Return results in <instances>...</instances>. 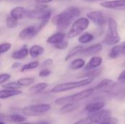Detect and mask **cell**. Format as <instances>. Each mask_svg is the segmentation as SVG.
Listing matches in <instances>:
<instances>
[{
    "label": "cell",
    "instance_id": "4dcf8cb0",
    "mask_svg": "<svg viewBox=\"0 0 125 124\" xmlns=\"http://www.w3.org/2000/svg\"><path fill=\"white\" fill-rule=\"evenodd\" d=\"M40 64H39V61H31V62H29L28 64H26L24 65H23L21 68V72H26V71H28V70H31V69H34L36 68H37L39 67Z\"/></svg>",
    "mask_w": 125,
    "mask_h": 124
},
{
    "label": "cell",
    "instance_id": "3957f363",
    "mask_svg": "<svg viewBox=\"0 0 125 124\" xmlns=\"http://www.w3.org/2000/svg\"><path fill=\"white\" fill-rule=\"evenodd\" d=\"M94 79L93 78H85L79 81L67 82V83H61V84H58L52 88L51 92L52 93H62V92H65V91H70L73 89L81 88V87H83L90 84L91 83L94 81Z\"/></svg>",
    "mask_w": 125,
    "mask_h": 124
},
{
    "label": "cell",
    "instance_id": "ab89813d",
    "mask_svg": "<svg viewBox=\"0 0 125 124\" xmlns=\"http://www.w3.org/2000/svg\"><path fill=\"white\" fill-rule=\"evenodd\" d=\"M53 63V59H51V58H48V59H46L45 61H44L41 64V67H49V66L52 65Z\"/></svg>",
    "mask_w": 125,
    "mask_h": 124
},
{
    "label": "cell",
    "instance_id": "9a60e30c",
    "mask_svg": "<svg viewBox=\"0 0 125 124\" xmlns=\"http://www.w3.org/2000/svg\"><path fill=\"white\" fill-rule=\"evenodd\" d=\"M108 34L111 37H115V38H119V34L118 31V23L116 20L112 18H110L108 20Z\"/></svg>",
    "mask_w": 125,
    "mask_h": 124
},
{
    "label": "cell",
    "instance_id": "ffe728a7",
    "mask_svg": "<svg viewBox=\"0 0 125 124\" xmlns=\"http://www.w3.org/2000/svg\"><path fill=\"white\" fill-rule=\"evenodd\" d=\"M80 107V105L78 104V102H74V103H68L64 105V106H62L60 110H59V113L64 115V114H67V113H70L76 110H78Z\"/></svg>",
    "mask_w": 125,
    "mask_h": 124
},
{
    "label": "cell",
    "instance_id": "d4e9b609",
    "mask_svg": "<svg viewBox=\"0 0 125 124\" xmlns=\"http://www.w3.org/2000/svg\"><path fill=\"white\" fill-rule=\"evenodd\" d=\"M83 47L82 45H78V46H75L74 48H73L70 51L69 53H67V56L65 57V61H68L69 59L73 58L74 56H75L76 55L78 54H81V53L82 52V50H83Z\"/></svg>",
    "mask_w": 125,
    "mask_h": 124
},
{
    "label": "cell",
    "instance_id": "484cf974",
    "mask_svg": "<svg viewBox=\"0 0 125 124\" xmlns=\"http://www.w3.org/2000/svg\"><path fill=\"white\" fill-rule=\"evenodd\" d=\"M103 71L102 68H97L93 70H90V71H87L85 73L82 74L81 77H86V78H93L94 79L95 77H98L101 72Z\"/></svg>",
    "mask_w": 125,
    "mask_h": 124
},
{
    "label": "cell",
    "instance_id": "ee69618b",
    "mask_svg": "<svg viewBox=\"0 0 125 124\" xmlns=\"http://www.w3.org/2000/svg\"><path fill=\"white\" fill-rule=\"evenodd\" d=\"M8 115L5 114H0V121H7Z\"/></svg>",
    "mask_w": 125,
    "mask_h": 124
},
{
    "label": "cell",
    "instance_id": "db71d44e",
    "mask_svg": "<svg viewBox=\"0 0 125 124\" xmlns=\"http://www.w3.org/2000/svg\"><path fill=\"white\" fill-rule=\"evenodd\" d=\"M47 124V123H46V124Z\"/></svg>",
    "mask_w": 125,
    "mask_h": 124
},
{
    "label": "cell",
    "instance_id": "5bb4252c",
    "mask_svg": "<svg viewBox=\"0 0 125 124\" xmlns=\"http://www.w3.org/2000/svg\"><path fill=\"white\" fill-rule=\"evenodd\" d=\"M100 6L107 9H118V8H125V0H112L102 2Z\"/></svg>",
    "mask_w": 125,
    "mask_h": 124
},
{
    "label": "cell",
    "instance_id": "5b68a950",
    "mask_svg": "<svg viewBox=\"0 0 125 124\" xmlns=\"http://www.w3.org/2000/svg\"><path fill=\"white\" fill-rule=\"evenodd\" d=\"M89 25V20L87 18H79L74 21L68 34V38H74L85 31Z\"/></svg>",
    "mask_w": 125,
    "mask_h": 124
},
{
    "label": "cell",
    "instance_id": "60d3db41",
    "mask_svg": "<svg viewBox=\"0 0 125 124\" xmlns=\"http://www.w3.org/2000/svg\"><path fill=\"white\" fill-rule=\"evenodd\" d=\"M73 124H90V123H89V118H83V119H81V120L76 121Z\"/></svg>",
    "mask_w": 125,
    "mask_h": 124
},
{
    "label": "cell",
    "instance_id": "b9f144b4",
    "mask_svg": "<svg viewBox=\"0 0 125 124\" xmlns=\"http://www.w3.org/2000/svg\"><path fill=\"white\" fill-rule=\"evenodd\" d=\"M118 80L119 81H125V70L123 71L119 76L118 77Z\"/></svg>",
    "mask_w": 125,
    "mask_h": 124
},
{
    "label": "cell",
    "instance_id": "d6986e66",
    "mask_svg": "<svg viewBox=\"0 0 125 124\" xmlns=\"http://www.w3.org/2000/svg\"><path fill=\"white\" fill-rule=\"evenodd\" d=\"M65 34L62 31H59L56 32L55 34H53V35L50 36L48 39H47V42L51 45H56L62 41L64 40L65 38Z\"/></svg>",
    "mask_w": 125,
    "mask_h": 124
},
{
    "label": "cell",
    "instance_id": "f1b7e54d",
    "mask_svg": "<svg viewBox=\"0 0 125 124\" xmlns=\"http://www.w3.org/2000/svg\"><path fill=\"white\" fill-rule=\"evenodd\" d=\"M94 37L92 34H90L89 32H86L83 34H81L78 38V42L81 44H87L92 42L94 39Z\"/></svg>",
    "mask_w": 125,
    "mask_h": 124
},
{
    "label": "cell",
    "instance_id": "816d5d0a",
    "mask_svg": "<svg viewBox=\"0 0 125 124\" xmlns=\"http://www.w3.org/2000/svg\"><path fill=\"white\" fill-rule=\"evenodd\" d=\"M12 1H21V0H12Z\"/></svg>",
    "mask_w": 125,
    "mask_h": 124
},
{
    "label": "cell",
    "instance_id": "c3c4849f",
    "mask_svg": "<svg viewBox=\"0 0 125 124\" xmlns=\"http://www.w3.org/2000/svg\"><path fill=\"white\" fill-rule=\"evenodd\" d=\"M122 45L125 48V42H122Z\"/></svg>",
    "mask_w": 125,
    "mask_h": 124
},
{
    "label": "cell",
    "instance_id": "8992f818",
    "mask_svg": "<svg viewBox=\"0 0 125 124\" xmlns=\"http://www.w3.org/2000/svg\"><path fill=\"white\" fill-rule=\"evenodd\" d=\"M111 117V113L108 110H101L94 113L90 114L87 118L90 124H99Z\"/></svg>",
    "mask_w": 125,
    "mask_h": 124
},
{
    "label": "cell",
    "instance_id": "11a10c76",
    "mask_svg": "<svg viewBox=\"0 0 125 124\" xmlns=\"http://www.w3.org/2000/svg\"></svg>",
    "mask_w": 125,
    "mask_h": 124
},
{
    "label": "cell",
    "instance_id": "7bdbcfd3",
    "mask_svg": "<svg viewBox=\"0 0 125 124\" xmlns=\"http://www.w3.org/2000/svg\"><path fill=\"white\" fill-rule=\"evenodd\" d=\"M53 0H35V1L38 4H48Z\"/></svg>",
    "mask_w": 125,
    "mask_h": 124
},
{
    "label": "cell",
    "instance_id": "681fc988",
    "mask_svg": "<svg viewBox=\"0 0 125 124\" xmlns=\"http://www.w3.org/2000/svg\"><path fill=\"white\" fill-rule=\"evenodd\" d=\"M122 66H123V67H125V61H124V62H123V64H122Z\"/></svg>",
    "mask_w": 125,
    "mask_h": 124
},
{
    "label": "cell",
    "instance_id": "d6a6232c",
    "mask_svg": "<svg viewBox=\"0 0 125 124\" xmlns=\"http://www.w3.org/2000/svg\"><path fill=\"white\" fill-rule=\"evenodd\" d=\"M18 24V20L14 18H12V16L9 15L7 16V19H6V25L9 29H13L15 28Z\"/></svg>",
    "mask_w": 125,
    "mask_h": 124
},
{
    "label": "cell",
    "instance_id": "6da1fadb",
    "mask_svg": "<svg viewBox=\"0 0 125 124\" xmlns=\"http://www.w3.org/2000/svg\"><path fill=\"white\" fill-rule=\"evenodd\" d=\"M80 15L81 10L79 8L76 7H70L54 16L52 19V23L59 30L63 31L67 29L75 20H77Z\"/></svg>",
    "mask_w": 125,
    "mask_h": 124
},
{
    "label": "cell",
    "instance_id": "277c9868",
    "mask_svg": "<svg viewBox=\"0 0 125 124\" xmlns=\"http://www.w3.org/2000/svg\"><path fill=\"white\" fill-rule=\"evenodd\" d=\"M51 110V106L48 104H37L26 106L23 108L22 113L29 117L38 116L49 112Z\"/></svg>",
    "mask_w": 125,
    "mask_h": 124
},
{
    "label": "cell",
    "instance_id": "7402d4cb",
    "mask_svg": "<svg viewBox=\"0 0 125 124\" xmlns=\"http://www.w3.org/2000/svg\"><path fill=\"white\" fill-rule=\"evenodd\" d=\"M29 54V49L26 46H24L22 48L14 51L12 53L11 57L15 60H21V59L25 58Z\"/></svg>",
    "mask_w": 125,
    "mask_h": 124
},
{
    "label": "cell",
    "instance_id": "8fae6325",
    "mask_svg": "<svg viewBox=\"0 0 125 124\" xmlns=\"http://www.w3.org/2000/svg\"><path fill=\"white\" fill-rule=\"evenodd\" d=\"M103 50V45L100 43L94 44L93 45H91L87 48H84L82 52L81 53V55L88 57L91 56H94L97 53H99Z\"/></svg>",
    "mask_w": 125,
    "mask_h": 124
},
{
    "label": "cell",
    "instance_id": "7dc6e473",
    "mask_svg": "<svg viewBox=\"0 0 125 124\" xmlns=\"http://www.w3.org/2000/svg\"><path fill=\"white\" fill-rule=\"evenodd\" d=\"M0 124H6L4 121H0Z\"/></svg>",
    "mask_w": 125,
    "mask_h": 124
},
{
    "label": "cell",
    "instance_id": "30bf717a",
    "mask_svg": "<svg viewBox=\"0 0 125 124\" xmlns=\"http://www.w3.org/2000/svg\"><path fill=\"white\" fill-rule=\"evenodd\" d=\"M37 33L38 31L37 30V27L34 26H30L21 31L19 33V37L23 40H26L34 37Z\"/></svg>",
    "mask_w": 125,
    "mask_h": 124
},
{
    "label": "cell",
    "instance_id": "4fadbf2b",
    "mask_svg": "<svg viewBox=\"0 0 125 124\" xmlns=\"http://www.w3.org/2000/svg\"><path fill=\"white\" fill-rule=\"evenodd\" d=\"M105 105V104L103 102H92L86 105L84 110L89 114H92L103 110Z\"/></svg>",
    "mask_w": 125,
    "mask_h": 124
},
{
    "label": "cell",
    "instance_id": "4316f807",
    "mask_svg": "<svg viewBox=\"0 0 125 124\" xmlns=\"http://www.w3.org/2000/svg\"><path fill=\"white\" fill-rule=\"evenodd\" d=\"M86 65V62L85 60L83 58H77L73 60L71 64H70V69L73 70H77V69H80L83 67H84Z\"/></svg>",
    "mask_w": 125,
    "mask_h": 124
},
{
    "label": "cell",
    "instance_id": "d590c367",
    "mask_svg": "<svg viewBox=\"0 0 125 124\" xmlns=\"http://www.w3.org/2000/svg\"><path fill=\"white\" fill-rule=\"evenodd\" d=\"M68 47V42L67 41H62L56 45H54V48L59 50H64Z\"/></svg>",
    "mask_w": 125,
    "mask_h": 124
},
{
    "label": "cell",
    "instance_id": "52a82bcc",
    "mask_svg": "<svg viewBox=\"0 0 125 124\" xmlns=\"http://www.w3.org/2000/svg\"><path fill=\"white\" fill-rule=\"evenodd\" d=\"M51 16V10L48 9L45 10H29L26 12V17L30 19L37 20H44L46 18H50Z\"/></svg>",
    "mask_w": 125,
    "mask_h": 124
},
{
    "label": "cell",
    "instance_id": "836d02e7",
    "mask_svg": "<svg viewBox=\"0 0 125 124\" xmlns=\"http://www.w3.org/2000/svg\"><path fill=\"white\" fill-rule=\"evenodd\" d=\"M2 87L4 88L5 89H9V90H19L21 86L17 82H10L3 85Z\"/></svg>",
    "mask_w": 125,
    "mask_h": 124
},
{
    "label": "cell",
    "instance_id": "603a6c76",
    "mask_svg": "<svg viewBox=\"0 0 125 124\" xmlns=\"http://www.w3.org/2000/svg\"><path fill=\"white\" fill-rule=\"evenodd\" d=\"M48 87V85L46 83H39L31 86L29 89V93L31 95H36L42 93Z\"/></svg>",
    "mask_w": 125,
    "mask_h": 124
},
{
    "label": "cell",
    "instance_id": "7c38bea8",
    "mask_svg": "<svg viewBox=\"0 0 125 124\" xmlns=\"http://www.w3.org/2000/svg\"><path fill=\"white\" fill-rule=\"evenodd\" d=\"M102 63H103V58L102 57L94 56L85 65V67H83V70L85 72H87V71H90V70L97 69L99 67H100Z\"/></svg>",
    "mask_w": 125,
    "mask_h": 124
},
{
    "label": "cell",
    "instance_id": "f35d334b",
    "mask_svg": "<svg viewBox=\"0 0 125 124\" xmlns=\"http://www.w3.org/2000/svg\"><path fill=\"white\" fill-rule=\"evenodd\" d=\"M51 71L48 69H42L41 71H40L39 72V77H48L49 75H51Z\"/></svg>",
    "mask_w": 125,
    "mask_h": 124
},
{
    "label": "cell",
    "instance_id": "8d00e7d4",
    "mask_svg": "<svg viewBox=\"0 0 125 124\" xmlns=\"http://www.w3.org/2000/svg\"><path fill=\"white\" fill-rule=\"evenodd\" d=\"M10 77H11V75L8 73L0 74V84L5 83L10 79Z\"/></svg>",
    "mask_w": 125,
    "mask_h": 124
},
{
    "label": "cell",
    "instance_id": "f5cc1de1",
    "mask_svg": "<svg viewBox=\"0 0 125 124\" xmlns=\"http://www.w3.org/2000/svg\"><path fill=\"white\" fill-rule=\"evenodd\" d=\"M0 107H1V104H0Z\"/></svg>",
    "mask_w": 125,
    "mask_h": 124
},
{
    "label": "cell",
    "instance_id": "e575fe53",
    "mask_svg": "<svg viewBox=\"0 0 125 124\" xmlns=\"http://www.w3.org/2000/svg\"><path fill=\"white\" fill-rule=\"evenodd\" d=\"M11 47H12V45L9 42H4V43L0 44V55L10 50Z\"/></svg>",
    "mask_w": 125,
    "mask_h": 124
},
{
    "label": "cell",
    "instance_id": "7a4b0ae2",
    "mask_svg": "<svg viewBox=\"0 0 125 124\" xmlns=\"http://www.w3.org/2000/svg\"><path fill=\"white\" fill-rule=\"evenodd\" d=\"M94 91H95L94 88H88V89L83 90L82 91H80L79 93H77L73 95L60 97L55 101V104L58 105H64L68 103L78 102L80 101L84 100L92 96L94 94Z\"/></svg>",
    "mask_w": 125,
    "mask_h": 124
},
{
    "label": "cell",
    "instance_id": "f546056e",
    "mask_svg": "<svg viewBox=\"0 0 125 124\" xmlns=\"http://www.w3.org/2000/svg\"><path fill=\"white\" fill-rule=\"evenodd\" d=\"M121 38H115L113 37H111L108 34H107L103 41V42L107 45H116L117 43H119L120 42Z\"/></svg>",
    "mask_w": 125,
    "mask_h": 124
},
{
    "label": "cell",
    "instance_id": "83f0119b",
    "mask_svg": "<svg viewBox=\"0 0 125 124\" xmlns=\"http://www.w3.org/2000/svg\"><path fill=\"white\" fill-rule=\"evenodd\" d=\"M26 120V118L20 115V114H12L8 115V118H7V121H10V122H13V123H16V124H21V123H23L25 122V121Z\"/></svg>",
    "mask_w": 125,
    "mask_h": 124
},
{
    "label": "cell",
    "instance_id": "1f68e13d",
    "mask_svg": "<svg viewBox=\"0 0 125 124\" xmlns=\"http://www.w3.org/2000/svg\"><path fill=\"white\" fill-rule=\"evenodd\" d=\"M34 82V77H22L18 80L17 83L21 86L26 87L29 86Z\"/></svg>",
    "mask_w": 125,
    "mask_h": 124
},
{
    "label": "cell",
    "instance_id": "ac0fdd59",
    "mask_svg": "<svg viewBox=\"0 0 125 124\" xmlns=\"http://www.w3.org/2000/svg\"><path fill=\"white\" fill-rule=\"evenodd\" d=\"M125 48L123 47L122 45H114L110 53H109V58L115 59L117 58L118 57L121 56H125Z\"/></svg>",
    "mask_w": 125,
    "mask_h": 124
},
{
    "label": "cell",
    "instance_id": "cb8c5ba5",
    "mask_svg": "<svg viewBox=\"0 0 125 124\" xmlns=\"http://www.w3.org/2000/svg\"><path fill=\"white\" fill-rule=\"evenodd\" d=\"M45 51V49L43 47L38 45H32L29 50V53L32 58H37L40 56L42 55Z\"/></svg>",
    "mask_w": 125,
    "mask_h": 124
},
{
    "label": "cell",
    "instance_id": "ba28073f",
    "mask_svg": "<svg viewBox=\"0 0 125 124\" xmlns=\"http://www.w3.org/2000/svg\"><path fill=\"white\" fill-rule=\"evenodd\" d=\"M86 16L89 20L92 21L95 25H97L98 26H103L107 22V19H106V17L105 16L104 13L99 10L92 11V12L87 13Z\"/></svg>",
    "mask_w": 125,
    "mask_h": 124
},
{
    "label": "cell",
    "instance_id": "bcb514c9",
    "mask_svg": "<svg viewBox=\"0 0 125 124\" xmlns=\"http://www.w3.org/2000/svg\"><path fill=\"white\" fill-rule=\"evenodd\" d=\"M46 123L45 122H40V123H21V124H45Z\"/></svg>",
    "mask_w": 125,
    "mask_h": 124
},
{
    "label": "cell",
    "instance_id": "44dd1931",
    "mask_svg": "<svg viewBox=\"0 0 125 124\" xmlns=\"http://www.w3.org/2000/svg\"><path fill=\"white\" fill-rule=\"evenodd\" d=\"M21 94L22 91L21 90H9V89L0 90V99H8L10 97L21 95Z\"/></svg>",
    "mask_w": 125,
    "mask_h": 124
},
{
    "label": "cell",
    "instance_id": "f907efd6",
    "mask_svg": "<svg viewBox=\"0 0 125 124\" xmlns=\"http://www.w3.org/2000/svg\"><path fill=\"white\" fill-rule=\"evenodd\" d=\"M89 1H101V0H89Z\"/></svg>",
    "mask_w": 125,
    "mask_h": 124
},
{
    "label": "cell",
    "instance_id": "2e32d148",
    "mask_svg": "<svg viewBox=\"0 0 125 124\" xmlns=\"http://www.w3.org/2000/svg\"><path fill=\"white\" fill-rule=\"evenodd\" d=\"M26 12H27V10L24 7H15L11 10L10 15L18 20L20 19L23 18L24 17H26Z\"/></svg>",
    "mask_w": 125,
    "mask_h": 124
},
{
    "label": "cell",
    "instance_id": "f6af8a7d",
    "mask_svg": "<svg viewBox=\"0 0 125 124\" xmlns=\"http://www.w3.org/2000/svg\"><path fill=\"white\" fill-rule=\"evenodd\" d=\"M21 67V64H20V63H15V64H13V65L12 66V69H15V68H18V67Z\"/></svg>",
    "mask_w": 125,
    "mask_h": 124
},
{
    "label": "cell",
    "instance_id": "e0dca14e",
    "mask_svg": "<svg viewBox=\"0 0 125 124\" xmlns=\"http://www.w3.org/2000/svg\"><path fill=\"white\" fill-rule=\"evenodd\" d=\"M115 82L110 79H104L100 83H99L95 87L97 91H110L114 86Z\"/></svg>",
    "mask_w": 125,
    "mask_h": 124
},
{
    "label": "cell",
    "instance_id": "9c48e42d",
    "mask_svg": "<svg viewBox=\"0 0 125 124\" xmlns=\"http://www.w3.org/2000/svg\"><path fill=\"white\" fill-rule=\"evenodd\" d=\"M111 96L119 99L125 98V81H120V83H115L113 88L109 91Z\"/></svg>",
    "mask_w": 125,
    "mask_h": 124
},
{
    "label": "cell",
    "instance_id": "74e56055",
    "mask_svg": "<svg viewBox=\"0 0 125 124\" xmlns=\"http://www.w3.org/2000/svg\"><path fill=\"white\" fill-rule=\"evenodd\" d=\"M119 122V119L116 118H109L108 119L104 121L103 122L100 123L99 124H117Z\"/></svg>",
    "mask_w": 125,
    "mask_h": 124
}]
</instances>
